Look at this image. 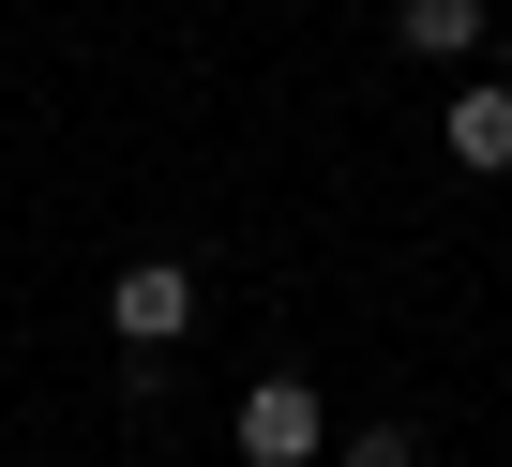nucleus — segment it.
<instances>
[{
  "instance_id": "1",
  "label": "nucleus",
  "mask_w": 512,
  "mask_h": 467,
  "mask_svg": "<svg viewBox=\"0 0 512 467\" xmlns=\"http://www.w3.org/2000/svg\"><path fill=\"white\" fill-rule=\"evenodd\" d=\"M317 452H332L317 377H256V392H241V467H317Z\"/></svg>"
},
{
  "instance_id": "2",
  "label": "nucleus",
  "mask_w": 512,
  "mask_h": 467,
  "mask_svg": "<svg viewBox=\"0 0 512 467\" xmlns=\"http://www.w3.org/2000/svg\"><path fill=\"white\" fill-rule=\"evenodd\" d=\"M106 332H121L136 362H166V347L196 332V272H181V257H136V272L106 287Z\"/></svg>"
},
{
  "instance_id": "3",
  "label": "nucleus",
  "mask_w": 512,
  "mask_h": 467,
  "mask_svg": "<svg viewBox=\"0 0 512 467\" xmlns=\"http://www.w3.org/2000/svg\"><path fill=\"white\" fill-rule=\"evenodd\" d=\"M437 136H452V166H482V181H512V76H482V91H452V106H437Z\"/></svg>"
},
{
  "instance_id": "4",
  "label": "nucleus",
  "mask_w": 512,
  "mask_h": 467,
  "mask_svg": "<svg viewBox=\"0 0 512 467\" xmlns=\"http://www.w3.org/2000/svg\"><path fill=\"white\" fill-rule=\"evenodd\" d=\"M392 31H407L422 61H467V46L497 31V0H407V16H392Z\"/></svg>"
},
{
  "instance_id": "5",
  "label": "nucleus",
  "mask_w": 512,
  "mask_h": 467,
  "mask_svg": "<svg viewBox=\"0 0 512 467\" xmlns=\"http://www.w3.org/2000/svg\"><path fill=\"white\" fill-rule=\"evenodd\" d=\"M347 467H422V437H407V422H362V437H347Z\"/></svg>"
}]
</instances>
